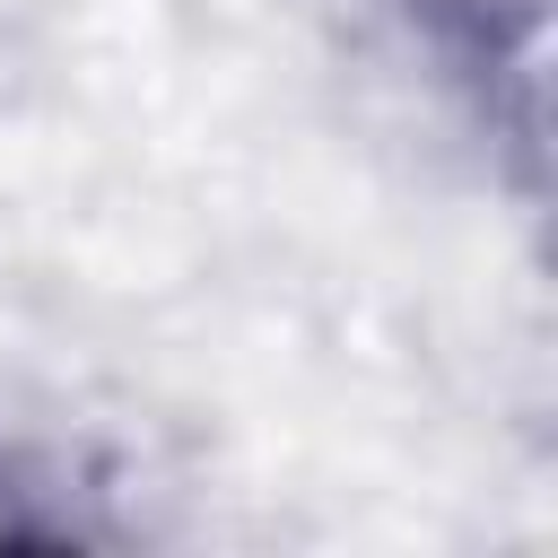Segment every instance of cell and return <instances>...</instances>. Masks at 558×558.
Masks as SVG:
<instances>
[{"mask_svg":"<svg viewBox=\"0 0 558 558\" xmlns=\"http://www.w3.org/2000/svg\"><path fill=\"white\" fill-rule=\"evenodd\" d=\"M427 70L462 96V113L541 183V0H392Z\"/></svg>","mask_w":558,"mask_h":558,"instance_id":"1","label":"cell"}]
</instances>
